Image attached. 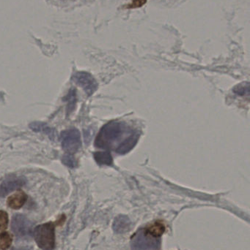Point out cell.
Instances as JSON below:
<instances>
[{
	"label": "cell",
	"mask_w": 250,
	"mask_h": 250,
	"mask_svg": "<svg viewBox=\"0 0 250 250\" xmlns=\"http://www.w3.org/2000/svg\"><path fill=\"white\" fill-rule=\"evenodd\" d=\"M66 220V216L62 215L54 223H44L35 229L34 233L35 242L41 250H54L55 247V228L63 226Z\"/></svg>",
	"instance_id": "cell-1"
},
{
	"label": "cell",
	"mask_w": 250,
	"mask_h": 250,
	"mask_svg": "<svg viewBox=\"0 0 250 250\" xmlns=\"http://www.w3.org/2000/svg\"><path fill=\"white\" fill-rule=\"evenodd\" d=\"M125 126L121 123L111 122L104 125L95 141V146L98 148H109L120 135L124 132Z\"/></svg>",
	"instance_id": "cell-2"
},
{
	"label": "cell",
	"mask_w": 250,
	"mask_h": 250,
	"mask_svg": "<svg viewBox=\"0 0 250 250\" xmlns=\"http://www.w3.org/2000/svg\"><path fill=\"white\" fill-rule=\"evenodd\" d=\"M161 243L159 237L141 229L132 238L131 247L132 250H159L161 248Z\"/></svg>",
	"instance_id": "cell-3"
},
{
	"label": "cell",
	"mask_w": 250,
	"mask_h": 250,
	"mask_svg": "<svg viewBox=\"0 0 250 250\" xmlns=\"http://www.w3.org/2000/svg\"><path fill=\"white\" fill-rule=\"evenodd\" d=\"M11 228L13 233L19 239H27L32 236L33 223L22 214L14 215L12 220Z\"/></svg>",
	"instance_id": "cell-4"
},
{
	"label": "cell",
	"mask_w": 250,
	"mask_h": 250,
	"mask_svg": "<svg viewBox=\"0 0 250 250\" xmlns=\"http://www.w3.org/2000/svg\"><path fill=\"white\" fill-rule=\"evenodd\" d=\"M60 141L63 149L69 154H73L81 146L80 132L76 129L63 131L60 134Z\"/></svg>",
	"instance_id": "cell-5"
},
{
	"label": "cell",
	"mask_w": 250,
	"mask_h": 250,
	"mask_svg": "<svg viewBox=\"0 0 250 250\" xmlns=\"http://www.w3.org/2000/svg\"><path fill=\"white\" fill-rule=\"evenodd\" d=\"M72 79L85 90L88 96L92 95L98 88V83L93 76L87 72H76L72 76Z\"/></svg>",
	"instance_id": "cell-6"
},
{
	"label": "cell",
	"mask_w": 250,
	"mask_h": 250,
	"mask_svg": "<svg viewBox=\"0 0 250 250\" xmlns=\"http://www.w3.org/2000/svg\"><path fill=\"white\" fill-rule=\"evenodd\" d=\"M26 179L23 177L12 176L8 177L0 185V197L4 198L10 192L26 185Z\"/></svg>",
	"instance_id": "cell-7"
},
{
	"label": "cell",
	"mask_w": 250,
	"mask_h": 250,
	"mask_svg": "<svg viewBox=\"0 0 250 250\" xmlns=\"http://www.w3.org/2000/svg\"><path fill=\"white\" fill-rule=\"evenodd\" d=\"M27 195L25 192L23 191H19L7 198V206L13 209H19L24 205L25 203L27 201Z\"/></svg>",
	"instance_id": "cell-8"
},
{
	"label": "cell",
	"mask_w": 250,
	"mask_h": 250,
	"mask_svg": "<svg viewBox=\"0 0 250 250\" xmlns=\"http://www.w3.org/2000/svg\"><path fill=\"white\" fill-rule=\"evenodd\" d=\"M113 227L114 231L116 233H123L130 230L132 227V222L126 216L120 215L114 219Z\"/></svg>",
	"instance_id": "cell-9"
},
{
	"label": "cell",
	"mask_w": 250,
	"mask_h": 250,
	"mask_svg": "<svg viewBox=\"0 0 250 250\" xmlns=\"http://www.w3.org/2000/svg\"><path fill=\"white\" fill-rule=\"evenodd\" d=\"M138 138L139 137H138L137 135L132 134L117 147L116 151L120 154H126V153L129 152L132 148H134L135 144L137 142Z\"/></svg>",
	"instance_id": "cell-10"
},
{
	"label": "cell",
	"mask_w": 250,
	"mask_h": 250,
	"mask_svg": "<svg viewBox=\"0 0 250 250\" xmlns=\"http://www.w3.org/2000/svg\"><path fill=\"white\" fill-rule=\"evenodd\" d=\"M29 127L35 131V132H41L43 133L48 135L50 139L54 140L55 138V131L52 128L45 125V123H39V122H35L29 125Z\"/></svg>",
	"instance_id": "cell-11"
},
{
	"label": "cell",
	"mask_w": 250,
	"mask_h": 250,
	"mask_svg": "<svg viewBox=\"0 0 250 250\" xmlns=\"http://www.w3.org/2000/svg\"><path fill=\"white\" fill-rule=\"evenodd\" d=\"M94 158L95 161L99 165H107L111 166L113 164V157L110 153L107 152H96L94 154Z\"/></svg>",
	"instance_id": "cell-12"
},
{
	"label": "cell",
	"mask_w": 250,
	"mask_h": 250,
	"mask_svg": "<svg viewBox=\"0 0 250 250\" xmlns=\"http://www.w3.org/2000/svg\"><path fill=\"white\" fill-rule=\"evenodd\" d=\"M11 236L7 232L0 233V250H6L10 248L12 244Z\"/></svg>",
	"instance_id": "cell-13"
},
{
	"label": "cell",
	"mask_w": 250,
	"mask_h": 250,
	"mask_svg": "<svg viewBox=\"0 0 250 250\" xmlns=\"http://www.w3.org/2000/svg\"><path fill=\"white\" fill-rule=\"evenodd\" d=\"M148 233H151L153 236L159 237L164 232V226L161 223H155L151 226L149 229H145Z\"/></svg>",
	"instance_id": "cell-14"
},
{
	"label": "cell",
	"mask_w": 250,
	"mask_h": 250,
	"mask_svg": "<svg viewBox=\"0 0 250 250\" xmlns=\"http://www.w3.org/2000/svg\"><path fill=\"white\" fill-rule=\"evenodd\" d=\"M8 224V215L6 211L0 210V231L5 230Z\"/></svg>",
	"instance_id": "cell-15"
},
{
	"label": "cell",
	"mask_w": 250,
	"mask_h": 250,
	"mask_svg": "<svg viewBox=\"0 0 250 250\" xmlns=\"http://www.w3.org/2000/svg\"><path fill=\"white\" fill-rule=\"evenodd\" d=\"M62 162L65 166H68V167H76L77 166V163H76V160L72 157L70 154H67L65 155L64 157L62 159Z\"/></svg>",
	"instance_id": "cell-16"
},
{
	"label": "cell",
	"mask_w": 250,
	"mask_h": 250,
	"mask_svg": "<svg viewBox=\"0 0 250 250\" xmlns=\"http://www.w3.org/2000/svg\"><path fill=\"white\" fill-rule=\"evenodd\" d=\"M234 92L237 93L238 95H245V92H249V85L247 84L246 86L245 85L242 86H238L236 89H234Z\"/></svg>",
	"instance_id": "cell-17"
},
{
	"label": "cell",
	"mask_w": 250,
	"mask_h": 250,
	"mask_svg": "<svg viewBox=\"0 0 250 250\" xmlns=\"http://www.w3.org/2000/svg\"><path fill=\"white\" fill-rule=\"evenodd\" d=\"M146 2V0H133L131 4H129V8H136V7H142Z\"/></svg>",
	"instance_id": "cell-18"
},
{
	"label": "cell",
	"mask_w": 250,
	"mask_h": 250,
	"mask_svg": "<svg viewBox=\"0 0 250 250\" xmlns=\"http://www.w3.org/2000/svg\"><path fill=\"white\" fill-rule=\"evenodd\" d=\"M12 250H30L29 249H26V248H25V249H13Z\"/></svg>",
	"instance_id": "cell-19"
}]
</instances>
